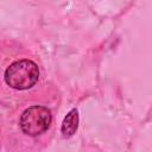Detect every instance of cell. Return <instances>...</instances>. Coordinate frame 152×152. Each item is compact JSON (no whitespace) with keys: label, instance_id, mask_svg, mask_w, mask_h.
Segmentation results:
<instances>
[{"label":"cell","instance_id":"6da1fadb","mask_svg":"<svg viewBox=\"0 0 152 152\" xmlns=\"http://www.w3.org/2000/svg\"><path fill=\"white\" fill-rule=\"evenodd\" d=\"M39 77L37 64L30 59H20L12 63L5 71L6 83L17 90L32 88Z\"/></svg>","mask_w":152,"mask_h":152},{"label":"cell","instance_id":"7a4b0ae2","mask_svg":"<svg viewBox=\"0 0 152 152\" xmlns=\"http://www.w3.org/2000/svg\"><path fill=\"white\" fill-rule=\"evenodd\" d=\"M51 119V113L46 107L36 104L23 112L19 125L23 133L28 137H37L50 127Z\"/></svg>","mask_w":152,"mask_h":152},{"label":"cell","instance_id":"3957f363","mask_svg":"<svg viewBox=\"0 0 152 152\" xmlns=\"http://www.w3.org/2000/svg\"><path fill=\"white\" fill-rule=\"evenodd\" d=\"M77 127H78V112L77 109H71L63 120L61 128L62 135L64 138H69L74 135L75 132L77 131Z\"/></svg>","mask_w":152,"mask_h":152}]
</instances>
